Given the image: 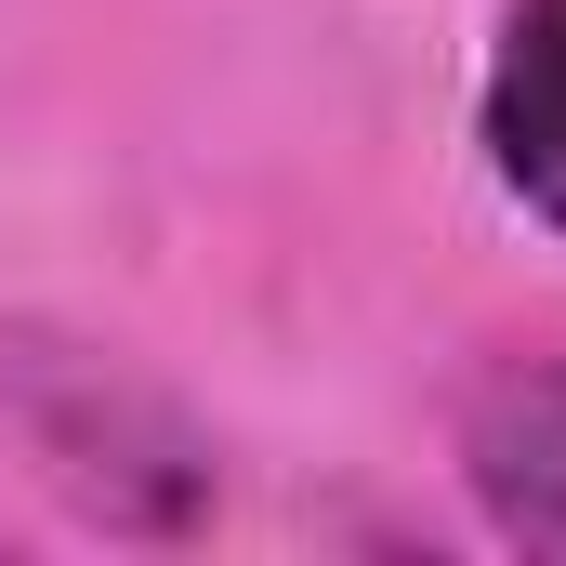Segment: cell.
<instances>
[{
	"label": "cell",
	"mask_w": 566,
	"mask_h": 566,
	"mask_svg": "<svg viewBox=\"0 0 566 566\" xmlns=\"http://www.w3.org/2000/svg\"><path fill=\"white\" fill-rule=\"evenodd\" d=\"M0 409L27 422L40 474L93 514V527H133V541H171L211 514V448L171 396H145L119 356L93 343H0Z\"/></svg>",
	"instance_id": "1"
},
{
	"label": "cell",
	"mask_w": 566,
	"mask_h": 566,
	"mask_svg": "<svg viewBox=\"0 0 566 566\" xmlns=\"http://www.w3.org/2000/svg\"><path fill=\"white\" fill-rule=\"evenodd\" d=\"M448 461H461V501H474V527L501 554H554L566 566V343L488 356L461 382Z\"/></svg>",
	"instance_id": "2"
},
{
	"label": "cell",
	"mask_w": 566,
	"mask_h": 566,
	"mask_svg": "<svg viewBox=\"0 0 566 566\" xmlns=\"http://www.w3.org/2000/svg\"><path fill=\"white\" fill-rule=\"evenodd\" d=\"M0 554H13V541H0Z\"/></svg>",
	"instance_id": "4"
},
{
	"label": "cell",
	"mask_w": 566,
	"mask_h": 566,
	"mask_svg": "<svg viewBox=\"0 0 566 566\" xmlns=\"http://www.w3.org/2000/svg\"><path fill=\"white\" fill-rule=\"evenodd\" d=\"M474 158L566 251V0H501L488 80H474Z\"/></svg>",
	"instance_id": "3"
}]
</instances>
